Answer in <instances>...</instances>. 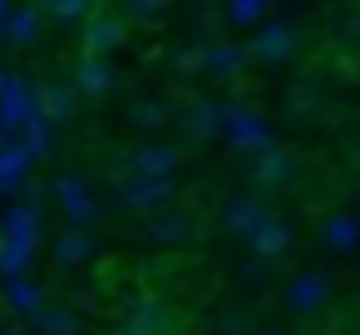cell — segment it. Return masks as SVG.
Returning <instances> with one entry per match:
<instances>
[{
	"mask_svg": "<svg viewBox=\"0 0 360 335\" xmlns=\"http://www.w3.org/2000/svg\"><path fill=\"white\" fill-rule=\"evenodd\" d=\"M143 237H148L153 247H183V242L198 237V222H193V212H183V207H158V212H148Z\"/></svg>",
	"mask_w": 360,
	"mask_h": 335,
	"instance_id": "cell-9",
	"label": "cell"
},
{
	"mask_svg": "<svg viewBox=\"0 0 360 335\" xmlns=\"http://www.w3.org/2000/svg\"><path fill=\"white\" fill-rule=\"evenodd\" d=\"M40 30H45L40 6H11V20H6V30H0V35H6L11 45H35Z\"/></svg>",
	"mask_w": 360,
	"mask_h": 335,
	"instance_id": "cell-19",
	"label": "cell"
},
{
	"mask_svg": "<svg viewBox=\"0 0 360 335\" xmlns=\"http://www.w3.org/2000/svg\"><path fill=\"white\" fill-rule=\"evenodd\" d=\"M6 20H11V0H0V30H6Z\"/></svg>",
	"mask_w": 360,
	"mask_h": 335,
	"instance_id": "cell-31",
	"label": "cell"
},
{
	"mask_svg": "<svg viewBox=\"0 0 360 335\" xmlns=\"http://www.w3.org/2000/svg\"><path fill=\"white\" fill-rule=\"evenodd\" d=\"M257 335H281V330H276V325H266V330H257Z\"/></svg>",
	"mask_w": 360,
	"mask_h": 335,
	"instance_id": "cell-33",
	"label": "cell"
},
{
	"mask_svg": "<svg viewBox=\"0 0 360 335\" xmlns=\"http://www.w3.org/2000/svg\"><path fill=\"white\" fill-rule=\"evenodd\" d=\"M0 335H20V330H15V325H0Z\"/></svg>",
	"mask_w": 360,
	"mask_h": 335,
	"instance_id": "cell-32",
	"label": "cell"
},
{
	"mask_svg": "<svg viewBox=\"0 0 360 335\" xmlns=\"http://www.w3.org/2000/svg\"><path fill=\"white\" fill-rule=\"evenodd\" d=\"M35 335H79V310L75 306H60V301L40 306L35 310Z\"/></svg>",
	"mask_w": 360,
	"mask_h": 335,
	"instance_id": "cell-21",
	"label": "cell"
},
{
	"mask_svg": "<svg viewBox=\"0 0 360 335\" xmlns=\"http://www.w3.org/2000/svg\"><path fill=\"white\" fill-rule=\"evenodd\" d=\"M296 45H301V35H296L291 20H262L257 35H252V45H247V55L257 65H286L296 55Z\"/></svg>",
	"mask_w": 360,
	"mask_h": 335,
	"instance_id": "cell-4",
	"label": "cell"
},
{
	"mask_svg": "<svg viewBox=\"0 0 360 335\" xmlns=\"http://www.w3.org/2000/svg\"><path fill=\"white\" fill-rule=\"evenodd\" d=\"M79 40H84V60H109V55L129 40V25H124V15H114V11H94V15L84 20Z\"/></svg>",
	"mask_w": 360,
	"mask_h": 335,
	"instance_id": "cell-7",
	"label": "cell"
},
{
	"mask_svg": "<svg viewBox=\"0 0 360 335\" xmlns=\"http://www.w3.org/2000/svg\"><path fill=\"white\" fill-rule=\"evenodd\" d=\"M25 168H30V158H25V148L11 138L6 148H0V188H15V183L25 178Z\"/></svg>",
	"mask_w": 360,
	"mask_h": 335,
	"instance_id": "cell-24",
	"label": "cell"
},
{
	"mask_svg": "<svg viewBox=\"0 0 360 335\" xmlns=\"http://www.w3.org/2000/svg\"><path fill=\"white\" fill-rule=\"evenodd\" d=\"M30 119H40V109H35V89H30L20 74H6V70H0V129L15 138Z\"/></svg>",
	"mask_w": 360,
	"mask_h": 335,
	"instance_id": "cell-3",
	"label": "cell"
},
{
	"mask_svg": "<svg viewBox=\"0 0 360 335\" xmlns=\"http://www.w3.org/2000/svg\"><path fill=\"white\" fill-rule=\"evenodd\" d=\"M212 330L217 335H252V320H247V310H217Z\"/></svg>",
	"mask_w": 360,
	"mask_h": 335,
	"instance_id": "cell-27",
	"label": "cell"
},
{
	"mask_svg": "<svg viewBox=\"0 0 360 335\" xmlns=\"http://www.w3.org/2000/svg\"><path fill=\"white\" fill-rule=\"evenodd\" d=\"M70 84L79 89V99H104L114 89V65L109 60H79V70H75Z\"/></svg>",
	"mask_w": 360,
	"mask_h": 335,
	"instance_id": "cell-17",
	"label": "cell"
},
{
	"mask_svg": "<svg viewBox=\"0 0 360 335\" xmlns=\"http://www.w3.org/2000/svg\"><path fill=\"white\" fill-rule=\"evenodd\" d=\"M129 124H139V129H158V124H168V109H163V104H134Z\"/></svg>",
	"mask_w": 360,
	"mask_h": 335,
	"instance_id": "cell-29",
	"label": "cell"
},
{
	"mask_svg": "<svg viewBox=\"0 0 360 335\" xmlns=\"http://www.w3.org/2000/svg\"><path fill=\"white\" fill-rule=\"evenodd\" d=\"M55 261L60 266H84V261H94V251H99V242H94V232L89 227H65L60 237H55Z\"/></svg>",
	"mask_w": 360,
	"mask_h": 335,
	"instance_id": "cell-16",
	"label": "cell"
},
{
	"mask_svg": "<svg viewBox=\"0 0 360 335\" xmlns=\"http://www.w3.org/2000/svg\"><path fill=\"white\" fill-rule=\"evenodd\" d=\"M124 11H129V20H153L168 11V0H124Z\"/></svg>",
	"mask_w": 360,
	"mask_h": 335,
	"instance_id": "cell-30",
	"label": "cell"
},
{
	"mask_svg": "<svg viewBox=\"0 0 360 335\" xmlns=\"http://www.w3.org/2000/svg\"><path fill=\"white\" fill-rule=\"evenodd\" d=\"M178 163H183V153H178L168 138H163V143H143V148H134V153L124 158V178H173Z\"/></svg>",
	"mask_w": 360,
	"mask_h": 335,
	"instance_id": "cell-8",
	"label": "cell"
},
{
	"mask_svg": "<svg viewBox=\"0 0 360 335\" xmlns=\"http://www.w3.org/2000/svg\"><path fill=\"white\" fill-rule=\"evenodd\" d=\"M291 242H296V232H291V222H286L281 212H266V217H262V227L247 237L252 256H266V261H276L281 251H291Z\"/></svg>",
	"mask_w": 360,
	"mask_h": 335,
	"instance_id": "cell-14",
	"label": "cell"
},
{
	"mask_svg": "<svg viewBox=\"0 0 360 335\" xmlns=\"http://www.w3.org/2000/svg\"><path fill=\"white\" fill-rule=\"evenodd\" d=\"M271 271H276V261H266V256H247V261H237V281H242V286H262Z\"/></svg>",
	"mask_w": 360,
	"mask_h": 335,
	"instance_id": "cell-26",
	"label": "cell"
},
{
	"mask_svg": "<svg viewBox=\"0 0 360 335\" xmlns=\"http://www.w3.org/2000/svg\"><path fill=\"white\" fill-rule=\"evenodd\" d=\"M202 60H207V45H183V50L173 55V70H178V74H198Z\"/></svg>",
	"mask_w": 360,
	"mask_h": 335,
	"instance_id": "cell-28",
	"label": "cell"
},
{
	"mask_svg": "<svg viewBox=\"0 0 360 335\" xmlns=\"http://www.w3.org/2000/svg\"><path fill=\"white\" fill-rule=\"evenodd\" d=\"M183 133H188L193 143L217 138V104H212V99H193V104L183 109Z\"/></svg>",
	"mask_w": 360,
	"mask_h": 335,
	"instance_id": "cell-20",
	"label": "cell"
},
{
	"mask_svg": "<svg viewBox=\"0 0 360 335\" xmlns=\"http://www.w3.org/2000/svg\"><path fill=\"white\" fill-rule=\"evenodd\" d=\"M281 109H286V119H296V124L316 119V89H311V84H291L286 99H281Z\"/></svg>",
	"mask_w": 360,
	"mask_h": 335,
	"instance_id": "cell-25",
	"label": "cell"
},
{
	"mask_svg": "<svg viewBox=\"0 0 360 335\" xmlns=\"http://www.w3.org/2000/svg\"><path fill=\"white\" fill-rule=\"evenodd\" d=\"M35 109L45 124H65L79 109V89L75 84H45V89H35Z\"/></svg>",
	"mask_w": 360,
	"mask_h": 335,
	"instance_id": "cell-15",
	"label": "cell"
},
{
	"mask_svg": "<svg viewBox=\"0 0 360 335\" xmlns=\"http://www.w3.org/2000/svg\"><path fill=\"white\" fill-rule=\"evenodd\" d=\"M173 197V178H119V202L134 212H158Z\"/></svg>",
	"mask_w": 360,
	"mask_h": 335,
	"instance_id": "cell-12",
	"label": "cell"
},
{
	"mask_svg": "<svg viewBox=\"0 0 360 335\" xmlns=\"http://www.w3.org/2000/svg\"><path fill=\"white\" fill-rule=\"evenodd\" d=\"M266 212H271V207H266L257 192H227L222 207H217V217H222V227H227L232 237H252Z\"/></svg>",
	"mask_w": 360,
	"mask_h": 335,
	"instance_id": "cell-10",
	"label": "cell"
},
{
	"mask_svg": "<svg viewBox=\"0 0 360 335\" xmlns=\"http://www.w3.org/2000/svg\"><path fill=\"white\" fill-rule=\"evenodd\" d=\"M99 11V0H40V15H50L55 25H84Z\"/></svg>",
	"mask_w": 360,
	"mask_h": 335,
	"instance_id": "cell-22",
	"label": "cell"
},
{
	"mask_svg": "<svg viewBox=\"0 0 360 335\" xmlns=\"http://www.w3.org/2000/svg\"><path fill=\"white\" fill-rule=\"evenodd\" d=\"M296 173H301V158L291 148H281V143L252 153V163H247L252 188H286V183H296Z\"/></svg>",
	"mask_w": 360,
	"mask_h": 335,
	"instance_id": "cell-5",
	"label": "cell"
},
{
	"mask_svg": "<svg viewBox=\"0 0 360 335\" xmlns=\"http://www.w3.org/2000/svg\"><path fill=\"white\" fill-rule=\"evenodd\" d=\"M6 306L20 310V315H35V310L45 306V291H40L35 281H25V276H11V286H6Z\"/></svg>",
	"mask_w": 360,
	"mask_h": 335,
	"instance_id": "cell-23",
	"label": "cell"
},
{
	"mask_svg": "<svg viewBox=\"0 0 360 335\" xmlns=\"http://www.w3.org/2000/svg\"><path fill=\"white\" fill-rule=\"evenodd\" d=\"M217 138H227L237 153H262L271 148V124L247 104H217Z\"/></svg>",
	"mask_w": 360,
	"mask_h": 335,
	"instance_id": "cell-1",
	"label": "cell"
},
{
	"mask_svg": "<svg viewBox=\"0 0 360 335\" xmlns=\"http://www.w3.org/2000/svg\"><path fill=\"white\" fill-rule=\"evenodd\" d=\"M242 65H247V50H242V45H232V40H217V45H207L202 74H212V79H237V74H242Z\"/></svg>",
	"mask_w": 360,
	"mask_h": 335,
	"instance_id": "cell-18",
	"label": "cell"
},
{
	"mask_svg": "<svg viewBox=\"0 0 360 335\" xmlns=\"http://www.w3.org/2000/svg\"><path fill=\"white\" fill-rule=\"evenodd\" d=\"M330 296H335V281H330L326 271H296V276L281 286V306H286L291 315H316V310L330 306Z\"/></svg>",
	"mask_w": 360,
	"mask_h": 335,
	"instance_id": "cell-2",
	"label": "cell"
},
{
	"mask_svg": "<svg viewBox=\"0 0 360 335\" xmlns=\"http://www.w3.org/2000/svg\"><path fill=\"white\" fill-rule=\"evenodd\" d=\"M316 232H321V247L335 251V256H355L360 251V217L355 212H326Z\"/></svg>",
	"mask_w": 360,
	"mask_h": 335,
	"instance_id": "cell-13",
	"label": "cell"
},
{
	"mask_svg": "<svg viewBox=\"0 0 360 335\" xmlns=\"http://www.w3.org/2000/svg\"><path fill=\"white\" fill-rule=\"evenodd\" d=\"M6 143H11V133H6V129H0V148H6Z\"/></svg>",
	"mask_w": 360,
	"mask_h": 335,
	"instance_id": "cell-34",
	"label": "cell"
},
{
	"mask_svg": "<svg viewBox=\"0 0 360 335\" xmlns=\"http://www.w3.org/2000/svg\"><path fill=\"white\" fill-rule=\"evenodd\" d=\"M119 320H124L134 335H173V330H178V315H173L163 301H153V296H139V301H129Z\"/></svg>",
	"mask_w": 360,
	"mask_h": 335,
	"instance_id": "cell-11",
	"label": "cell"
},
{
	"mask_svg": "<svg viewBox=\"0 0 360 335\" xmlns=\"http://www.w3.org/2000/svg\"><path fill=\"white\" fill-rule=\"evenodd\" d=\"M55 202H60V212L70 217V227H94V222H99V202H94L84 173H60V178H55Z\"/></svg>",
	"mask_w": 360,
	"mask_h": 335,
	"instance_id": "cell-6",
	"label": "cell"
}]
</instances>
